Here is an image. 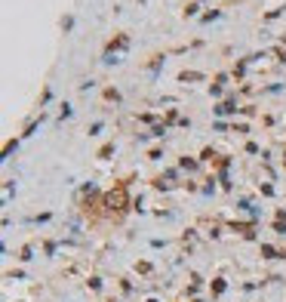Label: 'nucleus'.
I'll return each mask as SVG.
<instances>
[{
    "mask_svg": "<svg viewBox=\"0 0 286 302\" xmlns=\"http://www.w3.org/2000/svg\"><path fill=\"white\" fill-rule=\"evenodd\" d=\"M105 207L108 210H124L127 207V188H114V192L105 195Z\"/></svg>",
    "mask_w": 286,
    "mask_h": 302,
    "instance_id": "f257e3e1",
    "label": "nucleus"
},
{
    "mask_svg": "<svg viewBox=\"0 0 286 302\" xmlns=\"http://www.w3.org/2000/svg\"><path fill=\"white\" fill-rule=\"evenodd\" d=\"M213 293H225V281H216L213 284Z\"/></svg>",
    "mask_w": 286,
    "mask_h": 302,
    "instance_id": "f03ea898",
    "label": "nucleus"
}]
</instances>
